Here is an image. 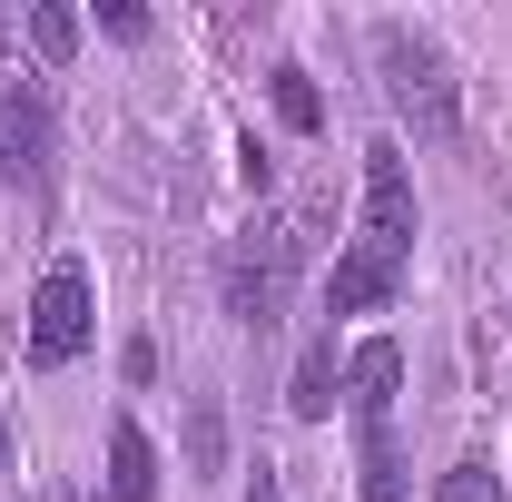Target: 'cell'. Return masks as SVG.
I'll return each mask as SVG.
<instances>
[{
    "label": "cell",
    "mask_w": 512,
    "mask_h": 502,
    "mask_svg": "<svg viewBox=\"0 0 512 502\" xmlns=\"http://www.w3.org/2000/svg\"><path fill=\"white\" fill-rule=\"evenodd\" d=\"M109 502H158V443L138 414L109 424Z\"/></svg>",
    "instance_id": "10"
},
{
    "label": "cell",
    "mask_w": 512,
    "mask_h": 502,
    "mask_svg": "<svg viewBox=\"0 0 512 502\" xmlns=\"http://www.w3.org/2000/svg\"><path fill=\"white\" fill-rule=\"evenodd\" d=\"M10 463H20V453H10V414H0V483H10Z\"/></svg>",
    "instance_id": "17"
},
{
    "label": "cell",
    "mask_w": 512,
    "mask_h": 502,
    "mask_svg": "<svg viewBox=\"0 0 512 502\" xmlns=\"http://www.w3.org/2000/svg\"><path fill=\"white\" fill-rule=\"evenodd\" d=\"M296 256H306L296 227H247L237 247L217 256V306H227V325L266 335V325L286 315V296H296Z\"/></svg>",
    "instance_id": "2"
},
{
    "label": "cell",
    "mask_w": 512,
    "mask_h": 502,
    "mask_svg": "<svg viewBox=\"0 0 512 502\" xmlns=\"http://www.w3.org/2000/svg\"><path fill=\"white\" fill-rule=\"evenodd\" d=\"M434 502H512V493H503V473H493L483 453H463V463L434 473Z\"/></svg>",
    "instance_id": "14"
},
{
    "label": "cell",
    "mask_w": 512,
    "mask_h": 502,
    "mask_svg": "<svg viewBox=\"0 0 512 502\" xmlns=\"http://www.w3.org/2000/svg\"><path fill=\"white\" fill-rule=\"evenodd\" d=\"M30 50H40V69H69V50H79V10L69 0H40L30 10Z\"/></svg>",
    "instance_id": "13"
},
{
    "label": "cell",
    "mask_w": 512,
    "mask_h": 502,
    "mask_svg": "<svg viewBox=\"0 0 512 502\" xmlns=\"http://www.w3.org/2000/svg\"><path fill=\"white\" fill-rule=\"evenodd\" d=\"M375 69H384V99H394V119L414 128V138H463V79H453V50L434 30H414V20H384L375 30Z\"/></svg>",
    "instance_id": "1"
},
{
    "label": "cell",
    "mask_w": 512,
    "mask_h": 502,
    "mask_svg": "<svg viewBox=\"0 0 512 502\" xmlns=\"http://www.w3.org/2000/svg\"><path fill=\"white\" fill-rule=\"evenodd\" d=\"M414 237H424V207H414V168H404V148L394 138H375L365 148V237L355 247H375V256H414Z\"/></svg>",
    "instance_id": "4"
},
{
    "label": "cell",
    "mask_w": 512,
    "mask_h": 502,
    "mask_svg": "<svg viewBox=\"0 0 512 502\" xmlns=\"http://www.w3.org/2000/svg\"><path fill=\"white\" fill-rule=\"evenodd\" d=\"M188 473H227V414H217V394H188Z\"/></svg>",
    "instance_id": "12"
},
{
    "label": "cell",
    "mask_w": 512,
    "mask_h": 502,
    "mask_svg": "<svg viewBox=\"0 0 512 502\" xmlns=\"http://www.w3.org/2000/svg\"><path fill=\"white\" fill-rule=\"evenodd\" d=\"M404 473H414V463H404L394 424H355V502H414Z\"/></svg>",
    "instance_id": "9"
},
{
    "label": "cell",
    "mask_w": 512,
    "mask_h": 502,
    "mask_svg": "<svg viewBox=\"0 0 512 502\" xmlns=\"http://www.w3.org/2000/svg\"><path fill=\"white\" fill-rule=\"evenodd\" d=\"M99 345V286H89V266L60 256V266H40V286H30V335H20V355L40 365V375H60Z\"/></svg>",
    "instance_id": "3"
},
{
    "label": "cell",
    "mask_w": 512,
    "mask_h": 502,
    "mask_svg": "<svg viewBox=\"0 0 512 502\" xmlns=\"http://www.w3.org/2000/svg\"><path fill=\"white\" fill-rule=\"evenodd\" d=\"M394 296H404V266L375 256V247H345L325 266V315H384Z\"/></svg>",
    "instance_id": "6"
},
{
    "label": "cell",
    "mask_w": 512,
    "mask_h": 502,
    "mask_svg": "<svg viewBox=\"0 0 512 502\" xmlns=\"http://www.w3.org/2000/svg\"><path fill=\"white\" fill-rule=\"evenodd\" d=\"M99 30H109V40H148V10H138V0H109Z\"/></svg>",
    "instance_id": "15"
},
{
    "label": "cell",
    "mask_w": 512,
    "mask_h": 502,
    "mask_svg": "<svg viewBox=\"0 0 512 502\" xmlns=\"http://www.w3.org/2000/svg\"><path fill=\"white\" fill-rule=\"evenodd\" d=\"M394 394H404V345L394 335H365L345 355V414L355 424H394Z\"/></svg>",
    "instance_id": "7"
},
{
    "label": "cell",
    "mask_w": 512,
    "mask_h": 502,
    "mask_svg": "<svg viewBox=\"0 0 512 502\" xmlns=\"http://www.w3.org/2000/svg\"><path fill=\"white\" fill-rule=\"evenodd\" d=\"M266 89H276V119L296 128V138H316V128H325V89H316V69H306V60H276V69H266Z\"/></svg>",
    "instance_id": "11"
},
{
    "label": "cell",
    "mask_w": 512,
    "mask_h": 502,
    "mask_svg": "<svg viewBox=\"0 0 512 502\" xmlns=\"http://www.w3.org/2000/svg\"><path fill=\"white\" fill-rule=\"evenodd\" d=\"M247 502H286V493H276V473H256V483H247Z\"/></svg>",
    "instance_id": "16"
},
{
    "label": "cell",
    "mask_w": 512,
    "mask_h": 502,
    "mask_svg": "<svg viewBox=\"0 0 512 502\" xmlns=\"http://www.w3.org/2000/svg\"><path fill=\"white\" fill-rule=\"evenodd\" d=\"M50 148H60V128H50V89L20 79V89L0 99V178L40 197V188H50Z\"/></svg>",
    "instance_id": "5"
},
{
    "label": "cell",
    "mask_w": 512,
    "mask_h": 502,
    "mask_svg": "<svg viewBox=\"0 0 512 502\" xmlns=\"http://www.w3.org/2000/svg\"><path fill=\"white\" fill-rule=\"evenodd\" d=\"M335 404H345V355H335V325H325V335H306V355H296L286 414H296V424H325Z\"/></svg>",
    "instance_id": "8"
}]
</instances>
